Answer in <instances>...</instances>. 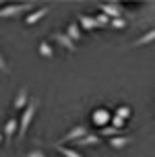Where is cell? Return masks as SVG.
Instances as JSON below:
<instances>
[{
	"label": "cell",
	"mask_w": 155,
	"mask_h": 157,
	"mask_svg": "<svg viewBox=\"0 0 155 157\" xmlns=\"http://www.w3.org/2000/svg\"><path fill=\"white\" fill-rule=\"evenodd\" d=\"M37 108H39V99H37V97H33V99L29 101V105L23 110L21 118H19V134H17V141H19V143L25 139V134H27L31 122H33V116H35Z\"/></svg>",
	"instance_id": "cell-1"
},
{
	"label": "cell",
	"mask_w": 155,
	"mask_h": 157,
	"mask_svg": "<svg viewBox=\"0 0 155 157\" xmlns=\"http://www.w3.org/2000/svg\"><path fill=\"white\" fill-rule=\"evenodd\" d=\"M31 8H35V2H21V4H4L0 8V19H10L19 17L21 13H27Z\"/></svg>",
	"instance_id": "cell-2"
},
{
	"label": "cell",
	"mask_w": 155,
	"mask_h": 157,
	"mask_svg": "<svg viewBox=\"0 0 155 157\" xmlns=\"http://www.w3.org/2000/svg\"><path fill=\"white\" fill-rule=\"evenodd\" d=\"M85 134H89V130H87V126H83V124H77V126H72L66 134H62V139H60V145L62 143H68V141H81Z\"/></svg>",
	"instance_id": "cell-3"
},
{
	"label": "cell",
	"mask_w": 155,
	"mask_h": 157,
	"mask_svg": "<svg viewBox=\"0 0 155 157\" xmlns=\"http://www.w3.org/2000/svg\"><path fill=\"white\" fill-rule=\"evenodd\" d=\"M2 132H4V141H6V145H10L13 139H15V134L19 132V120H17V118H8L6 124H4V128H2Z\"/></svg>",
	"instance_id": "cell-4"
},
{
	"label": "cell",
	"mask_w": 155,
	"mask_h": 157,
	"mask_svg": "<svg viewBox=\"0 0 155 157\" xmlns=\"http://www.w3.org/2000/svg\"><path fill=\"white\" fill-rule=\"evenodd\" d=\"M91 122L95 126H99V128H106V126L112 122V116H110L108 110H103V108H101V110H95L91 114Z\"/></svg>",
	"instance_id": "cell-5"
},
{
	"label": "cell",
	"mask_w": 155,
	"mask_h": 157,
	"mask_svg": "<svg viewBox=\"0 0 155 157\" xmlns=\"http://www.w3.org/2000/svg\"><path fill=\"white\" fill-rule=\"evenodd\" d=\"M99 10L106 17H110L112 21H114V19H122V10H120V6H118L116 2H101Z\"/></svg>",
	"instance_id": "cell-6"
},
{
	"label": "cell",
	"mask_w": 155,
	"mask_h": 157,
	"mask_svg": "<svg viewBox=\"0 0 155 157\" xmlns=\"http://www.w3.org/2000/svg\"><path fill=\"white\" fill-rule=\"evenodd\" d=\"M29 93H27V89L25 87H21L19 91H17V95H15V99H13V108L15 110H25L27 105H29Z\"/></svg>",
	"instance_id": "cell-7"
},
{
	"label": "cell",
	"mask_w": 155,
	"mask_h": 157,
	"mask_svg": "<svg viewBox=\"0 0 155 157\" xmlns=\"http://www.w3.org/2000/svg\"><path fill=\"white\" fill-rule=\"evenodd\" d=\"M50 13V6H39V8H35L33 13H29V15L25 17V25H35V23H39L44 17Z\"/></svg>",
	"instance_id": "cell-8"
},
{
	"label": "cell",
	"mask_w": 155,
	"mask_h": 157,
	"mask_svg": "<svg viewBox=\"0 0 155 157\" xmlns=\"http://www.w3.org/2000/svg\"><path fill=\"white\" fill-rule=\"evenodd\" d=\"M52 37H54V39L58 41V44H60L62 48H66L68 52H77V44H75V41H72V39H70L68 35H66V33H62V31H56L54 35H52Z\"/></svg>",
	"instance_id": "cell-9"
},
{
	"label": "cell",
	"mask_w": 155,
	"mask_h": 157,
	"mask_svg": "<svg viewBox=\"0 0 155 157\" xmlns=\"http://www.w3.org/2000/svg\"><path fill=\"white\" fill-rule=\"evenodd\" d=\"M134 141L130 134H120V136H114V139H110V147L112 149H116V151H120V149H124L126 145H130V143Z\"/></svg>",
	"instance_id": "cell-10"
},
{
	"label": "cell",
	"mask_w": 155,
	"mask_h": 157,
	"mask_svg": "<svg viewBox=\"0 0 155 157\" xmlns=\"http://www.w3.org/2000/svg\"><path fill=\"white\" fill-rule=\"evenodd\" d=\"M99 141H101V134L89 132V134H85L81 141H77V147H93V145H99Z\"/></svg>",
	"instance_id": "cell-11"
},
{
	"label": "cell",
	"mask_w": 155,
	"mask_h": 157,
	"mask_svg": "<svg viewBox=\"0 0 155 157\" xmlns=\"http://www.w3.org/2000/svg\"><path fill=\"white\" fill-rule=\"evenodd\" d=\"M66 35H68L72 41L83 39V29H81V25H79V23H68V25H66Z\"/></svg>",
	"instance_id": "cell-12"
},
{
	"label": "cell",
	"mask_w": 155,
	"mask_h": 157,
	"mask_svg": "<svg viewBox=\"0 0 155 157\" xmlns=\"http://www.w3.org/2000/svg\"><path fill=\"white\" fill-rule=\"evenodd\" d=\"M79 25H81V29H85V31H91V29L97 27L95 17H89V15H79Z\"/></svg>",
	"instance_id": "cell-13"
},
{
	"label": "cell",
	"mask_w": 155,
	"mask_h": 157,
	"mask_svg": "<svg viewBox=\"0 0 155 157\" xmlns=\"http://www.w3.org/2000/svg\"><path fill=\"white\" fill-rule=\"evenodd\" d=\"M151 41H155V29H151V31H147L145 35L137 37L134 41H132V46H134V48H141V46H147V44H151Z\"/></svg>",
	"instance_id": "cell-14"
},
{
	"label": "cell",
	"mask_w": 155,
	"mask_h": 157,
	"mask_svg": "<svg viewBox=\"0 0 155 157\" xmlns=\"http://www.w3.org/2000/svg\"><path fill=\"white\" fill-rule=\"evenodd\" d=\"M52 147H54V149L58 151L60 155H64V157H83L81 153H79V151H75V149H68V147H64V145H60V143H54Z\"/></svg>",
	"instance_id": "cell-15"
},
{
	"label": "cell",
	"mask_w": 155,
	"mask_h": 157,
	"mask_svg": "<svg viewBox=\"0 0 155 157\" xmlns=\"http://www.w3.org/2000/svg\"><path fill=\"white\" fill-rule=\"evenodd\" d=\"M39 54L44 56V58H52V56H54V48L50 46V44H48V41H39Z\"/></svg>",
	"instance_id": "cell-16"
},
{
	"label": "cell",
	"mask_w": 155,
	"mask_h": 157,
	"mask_svg": "<svg viewBox=\"0 0 155 157\" xmlns=\"http://www.w3.org/2000/svg\"><path fill=\"white\" fill-rule=\"evenodd\" d=\"M124 134V130H118L114 126H106V128H101V136H108V139H114V136H120Z\"/></svg>",
	"instance_id": "cell-17"
},
{
	"label": "cell",
	"mask_w": 155,
	"mask_h": 157,
	"mask_svg": "<svg viewBox=\"0 0 155 157\" xmlns=\"http://www.w3.org/2000/svg\"><path fill=\"white\" fill-rule=\"evenodd\" d=\"M114 116L122 118V120H128V118L132 116V110L128 105H120V108H116V114H114Z\"/></svg>",
	"instance_id": "cell-18"
},
{
	"label": "cell",
	"mask_w": 155,
	"mask_h": 157,
	"mask_svg": "<svg viewBox=\"0 0 155 157\" xmlns=\"http://www.w3.org/2000/svg\"><path fill=\"white\" fill-rule=\"evenodd\" d=\"M23 157H48V155H46V151H41V149H31V151H25Z\"/></svg>",
	"instance_id": "cell-19"
},
{
	"label": "cell",
	"mask_w": 155,
	"mask_h": 157,
	"mask_svg": "<svg viewBox=\"0 0 155 157\" xmlns=\"http://www.w3.org/2000/svg\"><path fill=\"white\" fill-rule=\"evenodd\" d=\"M124 124H126V120H122V118H118V116H112V126H114V128L124 130Z\"/></svg>",
	"instance_id": "cell-20"
},
{
	"label": "cell",
	"mask_w": 155,
	"mask_h": 157,
	"mask_svg": "<svg viewBox=\"0 0 155 157\" xmlns=\"http://www.w3.org/2000/svg\"><path fill=\"white\" fill-rule=\"evenodd\" d=\"M95 23H97V25H110V23H112V19H110V17H106L103 13H101V15L95 17Z\"/></svg>",
	"instance_id": "cell-21"
},
{
	"label": "cell",
	"mask_w": 155,
	"mask_h": 157,
	"mask_svg": "<svg viewBox=\"0 0 155 157\" xmlns=\"http://www.w3.org/2000/svg\"><path fill=\"white\" fill-rule=\"evenodd\" d=\"M110 25H112L114 29H124V27H126V21H124V19H114Z\"/></svg>",
	"instance_id": "cell-22"
},
{
	"label": "cell",
	"mask_w": 155,
	"mask_h": 157,
	"mask_svg": "<svg viewBox=\"0 0 155 157\" xmlns=\"http://www.w3.org/2000/svg\"><path fill=\"white\" fill-rule=\"evenodd\" d=\"M0 72H4V75L10 72V68H8V64H6V60H4V56H2V54H0Z\"/></svg>",
	"instance_id": "cell-23"
},
{
	"label": "cell",
	"mask_w": 155,
	"mask_h": 157,
	"mask_svg": "<svg viewBox=\"0 0 155 157\" xmlns=\"http://www.w3.org/2000/svg\"><path fill=\"white\" fill-rule=\"evenodd\" d=\"M4 141V132H2V128H0V143Z\"/></svg>",
	"instance_id": "cell-24"
}]
</instances>
